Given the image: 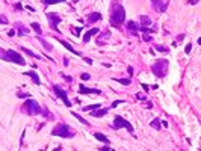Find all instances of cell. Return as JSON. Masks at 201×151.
I'll list each match as a JSON object with an SVG mask.
<instances>
[{"label":"cell","instance_id":"obj_28","mask_svg":"<svg viewBox=\"0 0 201 151\" xmlns=\"http://www.w3.org/2000/svg\"><path fill=\"white\" fill-rule=\"evenodd\" d=\"M61 2H65V0H43L44 5H55V3H61Z\"/></svg>","mask_w":201,"mask_h":151},{"label":"cell","instance_id":"obj_40","mask_svg":"<svg viewBox=\"0 0 201 151\" xmlns=\"http://www.w3.org/2000/svg\"><path fill=\"white\" fill-rule=\"evenodd\" d=\"M15 9H17V11H20V9H23L21 3H17V5H15Z\"/></svg>","mask_w":201,"mask_h":151},{"label":"cell","instance_id":"obj_17","mask_svg":"<svg viewBox=\"0 0 201 151\" xmlns=\"http://www.w3.org/2000/svg\"><path fill=\"white\" fill-rule=\"evenodd\" d=\"M26 76H29L32 80H34L35 85H41V80H39V77H38V74L36 73H34V71H27V73H24Z\"/></svg>","mask_w":201,"mask_h":151},{"label":"cell","instance_id":"obj_6","mask_svg":"<svg viewBox=\"0 0 201 151\" xmlns=\"http://www.w3.org/2000/svg\"><path fill=\"white\" fill-rule=\"evenodd\" d=\"M112 128H115V130H118V128H127V130L133 135V126H132L129 121H125L124 118H121V116H115V121H113Z\"/></svg>","mask_w":201,"mask_h":151},{"label":"cell","instance_id":"obj_45","mask_svg":"<svg viewBox=\"0 0 201 151\" xmlns=\"http://www.w3.org/2000/svg\"><path fill=\"white\" fill-rule=\"evenodd\" d=\"M85 60H86V64H88V65H91V64H92V59H89V58H85Z\"/></svg>","mask_w":201,"mask_h":151},{"label":"cell","instance_id":"obj_24","mask_svg":"<svg viewBox=\"0 0 201 151\" xmlns=\"http://www.w3.org/2000/svg\"><path fill=\"white\" fill-rule=\"evenodd\" d=\"M30 27L34 29L38 35H41V33H43V30H41V27H39V23H32V24H30Z\"/></svg>","mask_w":201,"mask_h":151},{"label":"cell","instance_id":"obj_47","mask_svg":"<svg viewBox=\"0 0 201 151\" xmlns=\"http://www.w3.org/2000/svg\"><path fill=\"white\" fill-rule=\"evenodd\" d=\"M142 88H144V89H145V92H147V91H148V89H150V88H148V86H147L145 83H142Z\"/></svg>","mask_w":201,"mask_h":151},{"label":"cell","instance_id":"obj_15","mask_svg":"<svg viewBox=\"0 0 201 151\" xmlns=\"http://www.w3.org/2000/svg\"><path fill=\"white\" fill-rule=\"evenodd\" d=\"M107 110L109 109H97V110H92L91 112V116H94V118H100V116H104L106 113H107Z\"/></svg>","mask_w":201,"mask_h":151},{"label":"cell","instance_id":"obj_30","mask_svg":"<svg viewBox=\"0 0 201 151\" xmlns=\"http://www.w3.org/2000/svg\"><path fill=\"white\" fill-rule=\"evenodd\" d=\"M41 113H43V115H44L45 118H53V116H52V113H50V112H48V110H47L45 107H43V112H41Z\"/></svg>","mask_w":201,"mask_h":151},{"label":"cell","instance_id":"obj_7","mask_svg":"<svg viewBox=\"0 0 201 151\" xmlns=\"http://www.w3.org/2000/svg\"><path fill=\"white\" fill-rule=\"evenodd\" d=\"M53 91H55L56 95H57V97H59V98H61V100H62V101L65 103V106H67V107H71V101L68 100L67 92H65V91H64L62 88H59L57 85H53Z\"/></svg>","mask_w":201,"mask_h":151},{"label":"cell","instance_id":"obj_25","mask_svg":"<svg viewBox=\"0 0 201 151\" xmlns=\"http://www.w3.org/2000/svg\"><path fill=\"white\" fill-rule=\"evenodd\" d=\"M73 116H74V118H77L79 121H80V122H82V124H85V126H88V121H85V118H82V116L79 115V113H76V112H73Z\"/></svg>","mask_w":201,"mask_h":151},{"label":"cell","instance_id":"obj_20","mask_svg":"<svg viewBox=\"0 0 201 151\" xmlns=\"http://www.w3.org/2000/svg\"><path fill=\"white\" fill-rule=\"evenodd\" d=\"M94 136H95V139L100 140V142H104V144H109V139L103 135V133H94Z\"/></svg>","mask_w":201,"mask_h":151},{"label":"cell","instance_id":"obj_35","mask_svg":"<svg viewBox=\"0 0 201 151\" xmlns=\"http://www.w3.org/2000/svg\"><path fill=\"white\" fill-rule=\"evenodd\" d=\"M190 50H192V46H190V44H188V46H186V48H185V53H186V55H189Z\"/></svg>","mask_w":201,"mask_h":151},{"label":"cell","instance_id":"obj_49","mask_svg":"<svg viewBox=\"0 0 201 151\" xmlns=\"http://www.w3.org/2000/svg\"><path fill=\"white\" fill-rule=\"evenodd\" d=\"M73 2H74V3H77V2H79V0H73Z\"/></svg>","mask_w":201,"mask_h":151},{"label":"cell","instance_id":"obj_26","mask_svg":"<svg viewBox=\"0 0 201 151\" xmlns=\"http://www.w3.org/2000/svg\"><path fill=\"white\" fill-rule=\"evenodd\" d=\"M154 48H156L157 51H162V53H168V51H169V48L165 47V46H156Z\"/></svg>","mask_w":201,"mask_h":151},{"label":"cell","instance_id":"obj_42","mask_svg":"<svg viewBox=\"0 0 201 151\" xmlns=\"http://www.w3.org/2000/svg\"><path fill=\"white\" fill-rule=\"evenodd\" d=\"M64 79L67 82H73V77H70V76H64Z\"/></svg>","mask_w":201,"mask_h":151},{"label":"cell","instance_id":"obj_8","mask_svg":"<svg viewBox=\"0 0 201 151\" xmlns=\"http://www.w3.org/2000/svg\"><path fill=\"white\" fill-rule=\"evenodd\" d=\"M47 20L50 21L52 29L57 32V24L61 23V17H59V15H56V14H53V12H48V14H47Z\"/></svg>","mask_w":201,"mask_h":151},{"label":"cell","instance_id":"obj_31","mask_svg":"<svg viewBox=\"0 0 201 151\" xmlns=\"http://www.w3.org/2000/svg\"><path fill=\"white\" fill-rule=\"evenodd\" d=\"M142 39H144V41H147V42H150V41H151V36H150V33H144V35H142Z\"/></svg>","mask_w":201,"mask_h":151},{"label":"cell","instance_id":"obj_14","mask_svg":"<svg viewBox=\"0 0 201 151\" xmlns=\"http://www.w3.org/2000/svg\"><path fill=\"white\" fill-rule=\"evenodd\" d=\"M98 32H100V30H98V29H95V27H94V29H89V30L85 33V36H83V42H89L91 36L98 35Z\"/></svg>","mask_w":201,"mask_h":151},{"label":"cell","instance_id":"obj_2","mask_svg":"<svg viewBox=\"0 0 201 151\" xmlns=\"http://www.w3.org/2000/svg\"><path fill=\"white\" fill-rule=\"evenodd\" d=\"M52 135L53 136H61V138H74L76 133L74 130L67 126V124H57L53 130H52Z\"/></svg>","mask_w":201,"mask_h":151},{"label":"cell","instance_id":"obj_5","mask_svg":"<svg viewBox=\"0 0 201 151\" xmlns=\"http://www.w3.org/2000/svg\"><path fill=\"white\" fill-rule=\"evenodd\" d=\"M151 71L156 74L157 77H165L168 73V60L166 59H159L156 64H153Z\"/></svg>","mask_w":201,"mask_h":151},{"label":"cell","instance_id":"obj_13","mask_svg":"<svg viewBox=\"0 0 201 151\" xmlns=\"http://www.w3.org/2000/svg\"><path fill=\"white\" fill-rule=\"evenodd\" d=\"M153 9H156L159 12H165L166 11V5H160V0H151Z\"/></svg>","mask_w":201,"mask_h":151},{"label":"cell","instance_id":"obj_44","mask_svg":"<svg viewBox=\"0 0 201 151\" xmlns=\"http://www.w3.org/2000/svg\"><path fill=\"white\" fill-rule=\"evenodd\" d=\"M8 35H9V36H14V35H15V30H14V29H12V30H9V32H8Z\"/></svg>","mask_w":201,"mask_h":151},{"label":"cell","instance_id":"obj_46","mask_svg":"<svg viewBox=\"0 0 201 151\" xmlns=\"http://www.w3.org/2000/svg\"><path fill=\"white\" fill-rule=\"evenodd\" d=\"M183 38H185V35L181 33V35H179V36H177V41H183Z\"/></svg>","mask_w":201,"mask_h":151},{"label":"cell","instance_id":"obj_43","mask_svg":"<svg viewBox=\"0 0 201 151\" xmlns=\"http://www.w3.org/2000/svg\"><path fill=\"white\" fill-rule=\"evenodd\" d=\"M82 29H83V27H77V29H74V32H76V33H80V32H82Z\"/></svg>","mask_w":201,"mask_h":151},{"label":"cell","instance_id":"obj_3","mask_svg":"<svg viewBox=\"0 0 201 151\" xmlns=\"http://www.w3.org/2000/svg\"><path fill=\"white\" fill-rule=\"evenodd\" d=\"M0 56L3 60H6V62H14V64H18V65H26V60L17 53V51H14V50H2V53H0Z\"/></svg>","mask_w":201,"mask_h":151},{"label":"cell","instance_id":"obj_1","mask_svg":"<svg viewBox=\"0 0 201 151\" xmlns=\"http://www.w3.org/2000/svg\"><path fill=\"white\" fill-rule=\"evenodd\" d=\"M125 20V11L121 5H118L116 2L112 3V14H111V24L113 27H120Z\"/></svg>","mask_w":201,"mask_h":151},{"label":"cell","instance_id":"obj_10","mask_svg":"<svg viewBox=\"0 0 201 151\" xmlns=\"http://www.w3.org/2000/svg\"><path fill=\"white\" fill-rule=\"evenodd\" d=\"M125 26H127V29L133 33V36H136V35H138V32L141 30V26H139V24H136L135 21H127V24H125Z\"/></svg>","mask_w":201,"mask_h":151},{"label":"cell","instance_id":"obj_36","mask_svg":"<svg viewBox=\"0 0 201 151\" xmlns=\"http://www.w3.org/2000/svg\"><path fill=\"white\" fill-rule=\"evenodd\" d=\"M100 150H101V151H107V150L111 151V150H112V148H111V147H109V144H107V145H104V147H101Z\"/></svg>","mask_w":201,"mask_h":151},{"label":"cell","instance_id":"obj_23","mask_svg":"<svg viewBox=\"0 0 201 151\" xmlns=\"http://www.w3.org/2000/svg\"><path fill=\"white\" fill-rule=\"evenodd\" d=\"M23 51H24L26 55H29V56H32V58L41 59V56H39V55H36V53H34V51H30V50H29V48H26V47H23Z\"/></svg>","mask_w":201,"mask_h":151},{"label":"cell","instance_id":"obj_27","mask_svg":"<svg viewBox=\"0 0 201 151\" xmlns=\"http://www.w3.org/2000/svg\"><path fill=\"white\" fill-rule=\"evenodd\" d=\"M115 82H118V83H121V85H130V83H132L130 79H115Z\"/></svg>","mask_w":201,"mask_h":151},{"label":"cell","instance_id":"obj_12","mask_svg":"<svg viewBox=\"0 0 201 151\" xmlns=\"http://www.w3.org/2000/svg\"><path fill=\"white\" fill-rule=\"evenodd\" d=\"M109 38H111V32H109V30L103 32V33L100 35V38L97 39V44H98V46H104V44H106V41H107Z\"/></svg>","mask_w":201,"mask_h":151},{"label":"cell","instance_id":"obj_34","mask_svg":"<svg viewBox=\"0 0 201 151\" xmlns=\"http://www.w3.org/2000/svg\"><path fill=\"white\" fill-rule=\"evenodd\" d=\"M136 98H138V100H147V97L144 94H136Z\"/></svg>","mask_w":201,"mask_h":151},{"label":"cell","instance_id":"obj_4","mask_svg":"<svg viewBox=\"0 0 201 151\" xmlns=\"http://www.w3.org/2000/svg\"><path fill=\"white\" fill-rule=\"evenodd\" d=\"M21 110L24 113H27V115L34 116V115H39V113L43 112V107L38 104L35 100H27V101H24Z\"/></svg>","mask_w":201,"mask_h":151},{"label":"cell","instance_id":"obj_39","mask_svg":"<svg viewBox=\"0 0 201 151\" xmlns=\"http://www.w3.org/2000/svg\"><path fill=\"white\" fill-rule=\"evenodd\" d=\"M127 71H129L130 76H133V67H127Z\"/></svg>","mask_w":201,"mask_h":151},{"label":"cell","instance_id":"obj_41","mask_svg":"<svg viewBox=\"0 0 201 151\" xmlns=\"http://www.w3.org/2000/svg\"><path fill=\"white\" fill-rule=\"evenodd\" d=\"M198 2H200V0H189V2H188V3H189V5H197V3H198Z\"/></svg>","mask_w":201,"mask_h":151},{"label":"cell","instance_id":"obj_18","mask_svg":"<svg viewBox=\"0 0 201 151\" xmlns=\"http://www.w3.org/2000/svg\"><path fill=\"white\" fill-rule=\"evenodd\" d=\"M15 27L18 29V35H20V36L26 35V33H29V29H27L26 26H23L21 23H15Z\"/></svg>","mask_w":201,"mask_h":151},{"label":"cell","instance_id":"obj_29","mask_svg":"<svg viewBox=\"0 0 201 151\" xmlns=\"http://www.w3.org/2000/svg\"><path fill=\"white\" fill-rule=\"evenodd\" d=\"M150 126H151L153 128H156V130H159V128H160V122H159V119H153Z\"/></svg>","mask_w":201,"mask_h":151},{"label":"cell","instance_id":"obj_9","mask_svg":"<svg viewBox=\"0 0 201 151\" xmlns=\"http://www.w3.org/2000/svg\"><path fill=\"white\" fill-rule=\"evenodd\" d=\"M101 20V14L100 12H92L89 17H88V20H86V24L85 26H91V24L97 23V21H100Z\"/></svg>","mask_w":201,"mask_h":151},{"label":"cell","instance_id":"obj_37","mask_svg":"<svg viewBox=\"0 0 201 151\" xmlns=\"http://www.w3.org/2000/svg\"><path fill=\"white\" fill-rule=\"evenodd\" d=\"M0 20H2V23H3V24H6V23H8V18H6L5 15H0Z\"/></svg>","mask_w":201,"mask_h":151},{"label":"cell","instance_id":"obj_19","mask_svg":"<svg viewBox=\"0 0 201 151\" xmlns=\"http://www.w3.org/2000/svg\"><path fill=\"white\" fill-rule=\"evenodd\" d=\"M141 24L144 27H150L151 26V18L148 15H141Z\"/></svg>","mask_w":201,"mask_h":151},{"label":"cell","instance_id":"obj_16","mask_svg":"<svg viewBox=\"0 0 201 151\" xmlns=\"http://www.w3.org/2000/svg\"><path fill=\"white\" fill-rule=\"evenodd\" d=\"M57 41H59V42H61L62 46L65 47V48H67V50H68V51H73L74 55H80V53H79L77 50H74V48H73V46H71V44H68L67 41H64V39H61V38H57Z\"/></svg>","mask_w":201,"mask_h":151},{"label":"cell","instance_id":"obj_11","mask_svg":"<svg viewBox=\"0 0 201 151\" xmlns=\"http://www.w3.org/2000/svg\"><path fill=\"white\" fill-rule=\"evenodd\" d=\"M79 92L80 94H97V95H100L101 91L100 89H91V88H86V86L80 85V86H79Z\"/></svg>","mask_w":201,"mask_h":151},{"label":"cell","instance_id":"obj_33","mask_svg":"<svg viewBox=\"0 0 201 151\" xmlns=\"http://www.w3.org/2000/svg\"><path fill=\"white\" fill-rule=\"evenodd\" d=\"M121 103H123V100H115V101H113V103H112V109H113V107H116V106L118 104H121Z\"/></svg>","mask_w":201,"mask_h":151},{"label":"cell","instance_id":"obj_38","mask_svg":"<svg viewBox=\"0 0 201 151\" xmlns=\"http://www.w3.org/2000/svg\"><path fill=\"white\" fill-rule=\"evenodd\" d=\"M17 95H18L20 98H26V97H30L29 94H21V92H18V94H17Z\"/></svg>","mask_w":201,"mask_h":151},{"label":"cell","instance_id":"obj_22","mask_svg":"<svg viewBox=\"0 0 201 151\" xmlns=\"http://www.w3.org/2000/svg\"><path fill=\"white\" fill-rule=\"evenodd\" d=\"M101 104H91V106H85L83 107V110H86V112H92V110H97V109H100Z\"/></svg>","mask_w":201,"mask_h":151},{"label":"cell","instance_id":"obj_48","mask_svg":"<svg viewBox=\"0 0 201 151\" xmlns=\"http://www.w3.org/2000/svg\"><path fill=\"white\" fill-rule=\"evenodd\" d=\"M198 44H200V46H201V38H200V39H198Z\"/></svg>","mask_w":201,"mask_h":151},{"label":"cell","instance_id":"obj_21","mask_svg":"<svg viewBox=\"0 0 201 151\" xmlns=\"http://www.w3.org/2000/svg\"><path fill=\"white\" fill-rule=\"evenodd\" d=\"M38 39H39V41H41V44L45 47V50H48V51H52V50H53V46H52V44H48V42H47L45 39H43L39 35H38Z\"/></svg>","mask_w":201,"mask_h":151},{"label":"cell","instance_id":"obj_32","mask_svg":"<svg viewBox=\"0 0 201 151\" xmlns=\"http://www.w3.org/2000/svg\"><path fill=\"white\" fill-rule=\"evenodd\" d=\"M80 77H82V80H89V79H91V76H89V74H86V73L80 74Z\"/></svg>","mask_w":201,"mask_h":151}]
</instances>
